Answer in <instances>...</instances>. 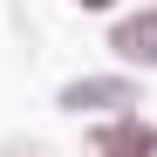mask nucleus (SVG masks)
<instances>
[{
  "instance_id": "f257e3e1",
  "label": "nucleus",
  "mask_w": 157,
  "mask_h": 157,
  "mask_svg": "<svg viewBox=\"0 0 157 157\" xmlns=\"http://www.w3.org/2000/svg\"><path fill=\"white\" fill-rule=\"evenodd\" d=\"M82 150L89 157H157V123L123 109V116H102L82 130Z\"/></svg>"
},
{
  "instance_id": "39448f33",
  "label": "nucleus",
  "mask_w": 157,
  "mask_h": 157,
  "mask_svg": "<svg viewBox=\"0 0 157 157\" xmlns=\"http://www.w3.org/2000/svg\"><path fill=\"white\" fill-rule=\"evenodd\" d=\"M75 7H89V14H96V7H109V0H75Z\"/></svg>"
},
{
  "instance_id": "20e7f679",
  "label": "nucleus",
  "mask_w": 157,
  "mask_h": 157,
  "mask_svg": "<svg viewBox=\"0 0 157 157\" xmlns=\"http://www.w3.org/2000/svg\"><path fill=\"white\" fill-rule=\"evenodd\" d=\"M0 157H48V150H34V144H14V150H0Z\"/></svg>"
},
{
  "instance_id": "7ed1b4c3",
  "label": "nucleus",
  "mask_w": 157,
  "mask_h": 157,
  "mask_svg": "<svg viewBox=\"0 0 157 157\" xmlns=\"http://www.w3.org/2000/svg\"><path fill=\"white\" fill-rule=\"evenodd\" d=\"M89 102H116V109H137V89H130V82H68V89H62V109H75V116H82Z\"/></svg>"
},
{
  "instance_id": "f03ea898",
  "label": "nucleus",
  "mask_w": 157,
  "mask_h": 157,
  "mask_svg": "<svg viewBox=\"0 0 157 157\" xmlns=\"http://www.w3.org/2000/svg\"><path fill=\"white\" fill-rule=\"evenodd\" d=\"M109 55H123L130 68H157V7L116 21V28H109Z\"/></svg>"
}]
</instances>
